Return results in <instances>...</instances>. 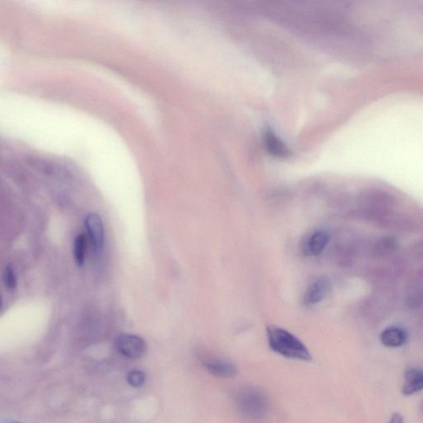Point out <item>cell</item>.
Listing matches in <instances>:
<instances>
[{
	"mask_svg": "<svg viewBox=\"0 0 423 423\" xmlns=\"http://www.w3.org/2000/svg\"><path fill=\"white\" fill-rule=\"evenodd\" d=\"M266 333L269 346L278 355L295 360H312V355L305 344L289 330L277 326H269Z\"/></svg>",
	"mask_w": 423,
	"mask_h": 423,
	"instance_id": "cell-1",
	"label": "cell"
},
{
	"mask_svg": "<svg viewBox=\"0 0 423 423\" xmlns=\"http://www.w3.org/2000/svg\"><path fill=\"white\" fill-rule=\"evenodd\" d=\"M234 403L237 412L251 420H261L270 410L268 396L257 387L241 388L235 394Z\"/></svg>",
	"mask_w": 423,
	"mask_h": 423,
	"instance_id": "cell-2",
	"label": "cell"
},
{
	"mask_svg": "<svg viewBox=\"0 0 423 423\" xmlns=\"http://www.w3.org/2000/svg\"><path fill=\"white\" fill-rule=\"evenodd\" d=\"M118 352L129 359H138L145 352V343L142 337L131 334H122L115 340Z\"/></svg>",
	"mask_w": 423,
	"mask_h": 423,
	"instance_id": "cell-3",
	"label": "cell"
},
{
	"mask_svg": "<svg viewBox=\"0 0 423 423\" xmlns=\"http://www.w3.org/2000/svg\"><path fill=\"white\" fill-rule=\"evenodd\" d=\"M85 226L93 250L97 257H100L104 248V228L102 219L98 214H88L85 220Z\"/></svg>",
	"mask_w": 423,
	"mask_h": 423,
	"instance_id": "cell-4",
	"label": "cell"
},
{
	"mask_svg": "<svg viewBox=\"0 0 423 423\" xmlns=\"http://www.w3.org/2000/svg\"><path fill=\"white\" fill-rule=\"evenodd\" d=\"M330 239L327 231H317L307 238L303 245V253L307 257H317L324 253Z\"/></svg>",
	"mask_w": 423,
	"mask_h": 423,
	"instance_id": "cell-5",
	"label": "cell"
},
{
	"mask_svg": "<svg viewBox=\"0 0 423 423\" xmlns=\"http://www.w3.org/2000/svg\"><path fill=\"white\" fill-rule=\"evenodd\" d=\"M207 372L218 378H228L237 376V369L230 361L218 358H205L202 360Z\"/></svg>",
	"mask_w": 423,
	"mask_h": 423,
	"instance_id": "cell-6",
	"label": "cell"
},
{
	"mask_svg": "<svg viewBox=\"0 0 423 423\" xmlns=\"http://www.w3.org/2000/svg\"><path fill=\"white\" fill-rule=\"evenodd\" d=\"M330 290V282L326 278H319L312 283L303 296V303L310 307L321 303Z\"/></svg>",
	"mask_w": 423,
	"mask_h": 423,
	"instance_id": "cell-7",
	"label": "cell"
},
{
	"mask_svg": "<svg viewBox=\"0 0 423 423\" xmlns=\"http://www.w3.org/2000/svg\"><path fill=\"white\" fill-rule=\"evenodd\" d=\"M264 144L266 151L272 157L286 158L289 157L290 151L279 136L271 130H266L264 134Z\"/></svg>",
	"mask_w": 423,
	"mask_h": 423,
	"instance_id": "cell-8",
	"label": "cell"
},
{
	"mask_svg": "<svg viewBox=\"0 0 423 423\" xmlns=\"http://www.w3.org/2000/svg\"><path fill=\"white\" fill-rule=\"evenodd\" d=\"M381 340L383 346L388 347H399L404 345L408 340L407 330L396 326L387 328L381 335Z\"/></svg>",
	"mask_w": 423,
	"mask_h": 423,
	"instance_id": "cell-9",
	"label": "cell"
},
{
	"mask_svg": "<svg viewBox=\"0 0 423 423\" xmlns=\"http://www.w3.org/2000/svg\"><path fill=\"white\" fill-rule=\"evenodd\" d=\"M423 390V370L409 368L404 374L403 394L412 395Z\"/></svg>",
	"mask_w": 423,
	"mask_h": 423,
	"instance_id": "cell-10",
	"label": "cell"
},
{
	"mask_svg": "<svg viewBox=\"0 0 423 423\" xmlns=\"http://www.w3.org/2000/svg\"><path fill=\"white\" fill-rule=\"evenodd\" d=\"M87 250L86 237L83 233L79 234L74 242V260L79 266H83L86 262Z\"/></svg>",
	"mask_w": 423,
	"mask_h": 423,
	"instance_id": "cell-11",
	"label": "cell"
},
{
	"mask_svg": "<svg viewBox=\"0 0 423 423\" xmlns=\"http://www.w3.org/2000/svg\"><path fill=\"white\" fill-rule=\"evenodd\" d=\"M127 381L134 388L142 387L145 381V374L140 370H131L127 376Z\"/></svg>",
	"mask_w": 423,
	"mask_h": 423,
	"instance_id": "cell-12",
	"label": "cell"
},
{
	"mask_svg": "<svg viewBox=\"0 0 423 423\" xmlns=\"http://www.w3.org/2000/svg\"><path fill=\"white\" fill-rule=\"evenodd\" d=\"M4 284L8 289H15L17 287V278L15 271L11 266H8L4 272Z\"/></svg>",
	"mask_w": 423,
	"mask_h": 423,
	"instance_id": "cell-13",
	"label": "cell"
},
{
	"mask_svg": "<svg viewBox=\"0 0 423 423\" xmlns=\"http://www.w3.org/2000/svg\"><path fill=\"white\" fill-rule=\"evenodd\" d=\"M391 422H395V423L402 422H403V418H402V417H401L399 415V413H395V414H394L393 417H392Z\"/></svg>",
	"mask_w": 423,
	"mask_h": 423,
	"instance_id": "cell-14",
	"label": "cell"
}]
</instances>
